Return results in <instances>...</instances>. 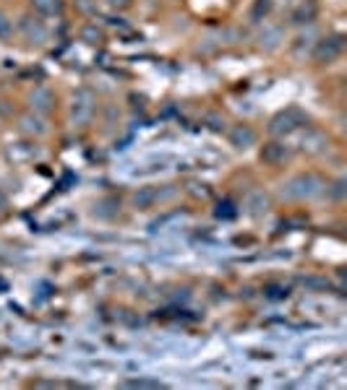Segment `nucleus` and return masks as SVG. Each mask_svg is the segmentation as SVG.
<instances>
[{
  "instance_id": "obj_17",
  "label": "nucleus",
  "mask_w": 347,
  "mask_h": 390,
  "mask_svg": "<svg viewBox=\"0 0 347 390\" xmlns=\"http://www.w3.org/2000/svg\"><path fill=\"white\" fill-rule=\"evenodd\" d=\"M313 18H316V3H313V0H305V3H300V6H298L296 13H293V24L311 26Z\"/></svg>"
},
{
  "instance_id": "obj_12",
  "label": "nucleus",
  "mask_w": 347,
  "mask_h": 390,
  "mask_svg": "<svg viewBox=\"0 0 347 390\" xmlns=\"http://www.w3.org/2000/svg\"><path fill=\"white\" fill-rule=\"evenodd\" d=\"M227 141H230V146H233L235 151H251L253 146L259 144V133L251 125L238 122V125H233L227 130Z\"/></svg>"
},
{
  "instance_id": "obj_16",
  "label": "nucleus",
  "mask_w": 347,
  "mask_h": 390,
  "mask_svg": "<svg viewBox=\"0 0 347 390\" xmlns=\"http://www.w3.org/2000/svg\"><path fill=\"white\" fill-rule=\"evenodd\" d=\"M121 388H133V390H162L167 388L162 380H157V377H130V380H121L118 382Z\"/></svg>"
},
{
  "instance_id": "obj_11",
  "label": "nucleus",
  "mask_w": 347,
  "mask_h": 390,
  "mask_svg": "<svg viewBox=\"0 0 347 390\" xmlns=\"http://www.w3.org/2000/svg\"><path fill=\"white\" fill-rule=\"evenodd\" d=\"M290 159H293V149L285 144V138H274L261 149V161L269 167H285Z\"/></svg>"
},
{
  "instance_id": "obj_4",
  "label": "nucleus",
  "mask_w": 347,
  "mask_h": 390,
  "mask_svg": "<svg viewBox=\"0 0 347 390\" xmlns=\"http://www.w3.org/2000/svg\"><path fill=\"white\" fill-rule=\"evenodd\" d=\"M345 52V37L342 34H329V37H319L316 44L311 50V60L316 65H334Z\"/></svg>"
},
{
  "instance_id": "obj_20",
  "label": "nucleus",
  "mask_w": 347,
  "mask_h": 390,
  "mask_svg": "<svg viewBox=\"0 0 347 390\" xmlns=\"http://www.w3.org/2000/svg\"><path fill=\"white\" fill-rule=\"evenodd\" d=\"M13 18L6 13V11L0 8V39H11V34H13Z\"/></svg>"
},
{
  "instance_id": "obj_6",
  "label": "nucleus",
  "mask_w": 347,
  "mask_h": 390,
  "mask_svg": "<svg viewBox=\"0 0 347 390\" xmlns=\"http://www.w3.org/2000/svg\"><path fill=\"white\" fill-rule=\"evenodd\" d=\"M55 107H58V94L52 92L47 84H37L32 92H29V96H26V110L37 112V115H52L55 112Z\"/></svg>"
},
{
  "instance_id": "obj_8",
  "label": "nucleus",
  "mask_w": 347,
  "mask_h": 390,
  "mask_svg": "<svg viewBox=\"0 0 347 390\" xmlns=\"http://www.w3.org/2000/svg\"><path fill=\"white\" fill-rule=\"evenodd\" d=\"M18 133L26 138H32V141H37V138H44L50 136V125H47V118L44 115H37V112L26 110L18 115Z\"/></svg>"
},
{
  "instance_id": "obj_19",
  "label": "nucleus",
  "mask_w": 347,
  "mask_h": 390,
  "mask_svg": "<svg viewBox=\"0 0 347 390\" xmlns=\"http://www.w3.org/2000/svg\"><path fill=\"white\" fill-rule=\"evenodd\" d=\"M102 39H104V32L97 24H84V26H81V42L99 44Z\"/></svg>"
},
{
  "instance_id": "obj_2",
  "label": "nucleus",
  "mask_w": 347,
  "mask_h": 390,
  "mask_svg": "<svg viewBox=\"0 0 347 390\" xmlns=\"http://www.w3.org/2000/svg\"><path fill=\"white\" fill-rule=\"evenodd\" d=\"M97 94L89 89V86H81L76 89V94L71 96V104H68V118H71V125L76 130H87L97 118Z\"/></svg>"
},
{
  "instance_id": "obj_18",
  "label": "nucleus",
  "mask_w": 347,
  "mask_h": 390,
  "mask_svg": "<svg viewBox=\"0 0 347 390\" xmlns=\"http://www.w3.org/2000/svg\"><path fill=\"white\" fill-rule=\"evenodd\" d=\"M345 195H347V180L345 177L327 182V195H324V198H329V201H334V203H342Z\"/></svg>"
},
{
  "instance_id": "obj_7",
  "label": "nucleus",
  "mask_w": 347,
  "mask_h": 390,
  "mask_svg": "<svg viewBox=\"0 0 347 390\" xmlns=\"http://www.w3.org/2000/svg\"><path fill=\"white\" fill-rule=\"evenodd\" d=\"M300 151L305 156H327L331 151V138L327 130H319V127H305L303 136H300Z\"/></svg>"
},
{
  "instance_id": "obj_22",
  "label": "nucleus",
  "mask_w": 347,
  "mask_h": 390,
  "mask_svg": "<svg viewBox=\"0 0 347 390\" xmlns=\"http://www.w3.org/2000/svg\"><path fill=\"white\" fill-rule=\"evenodd\" d=\"M8 195L3 193V190H0V216H6V213H8Z\"/></svg>"
},
{
  "instance_id": "obj_13",
  "label": "nucleus",
  "mask_w": 347,
  "mask_h": 390,
  "mask_svg": "<svg viewBox=\"0 0 347 390\" xmlns=\"http://www.w3.org/2000/svg\"><path fill=\"white\" fill-rule=\"evenodd\" d=\"M159 206V187H139L130 195V208L136 211H152Z\"/></svg>"
},
{
  "instance_id": "obj_9",
  "label": "nucleus",
  "mask_w": 347,
  "mask_h": 390,
  "mask_svg": "<svg viewBox=\"0 0 347 390\" xmlns=\"http://www.w3.org/2000/svg\"><path fill=\"white\" fill-rule=\"evenodd\" d=\"M285 42H287L285 26H279V24H264L259 37H256V47H259L261 52H279L285 47Z\"/></svg>"
},
{
  "instance_id": "obj_23",
  "label": "nucleus",
  "mask_w": 347,
  "mask_h": 390,
  "mask_svg": "<svg viewBox=\"0 0 347 390\" xmlns=\"http://www.w3.org/2000/svg\"><path fill=\"white\" fill-rule=\"evenodd\" d=\"M0 122H3V112H0Z\"/></svg>"
},
{
  "instance_id": "obj_3",
  "label": "nucleus",
  "mask_w": 347,
  "mask_h": 390,
  "mask_svg": "<svg viewBox=\"0 0 347 390\" xmlns=\"http://www.w3.org/2000/svg\"><path fill=\"white\" fill-rule=\"evenodd\" d=\"M305 122H308V115L300 107H285V110H279L269 120L267 130H269L272 138H287L293 136V133H298V130H303Z\"/></svg>"
},
{
  "instance_id": "obj_10",
  "label": "nucleus",
  "mask_w": 347,
  "mask_h": 390,
  "mask_svg": "<svg viewBox=\"0 0 347 390\" xmlns=\"http://www.w3.org/2000/svg\"><path fill=\"white\" fill-rule=\"evenodd\" d=\"M243 211L251 216V219H264L267 213L272 211V195L264 190V187H253L245 193L243 201Z\"/></svg>"
},
{
  "instance_id": "obj_14",
  "label": "nucleus",
  "mask_w": 347,
  "mask_h": 390,
  "mask_svg": "<svg viewBox=\"0 0 347 390\" xmlns=\"http://www.w3.org/2000/svg\"><path fill=\"white\" fill-rule=\"evenodd\" d=\"M29 6H32V13H37V16L42 18L63 16V11H66L63 0H29Z\"/></svg>"
},
{
  "instance_id": "obj_15",
  "label": "nucleus",
  "mask_w": 347,
  "mask_h": 390,
  "mask_svg": "<svg viewBox=\"0 0 347 390\" xmlns=\"http://www.w3.org/2000/svg\"><path fill=\"white\" fill-rule=\"evenodd\" d=\"M316 39H319V37H316V32H313L311 26H308V29H303V32H300V34L296 37V42L290 44V50H293V55H296V58L303 60L305 55H311V50H313V44H316Z\"/></svg>"
},
{
  "instance_id": "obj_21",
  "label": "nucleus",
  "mask_w": 347,
  "mask_h": 390,
  "mask_svg": "<svg viewBox=\"0 0 347 390\" xmlns=\"http://www.w3.org/2000/svg\"><path fill=\"white\" fill-rule=\"evenodd\" d=\"M110 8H118V11H123V8H128L130 6V0H104Z\"/></svg>"
},
{
  "instance_id": "obj_5",
  "label": "nucleus",
  "mask_w": 347,
  "mask_h": 390,
  "mask_svg": "<svg viewBox=\"0 0 347 390\" xmlns=\"http://www.w3.org/2000/svg\"><path fill=\"white\" fill-rule=\"evenodd\" d=\"M16 29H18V34L24 37L32 47H42V44H47V39H50V29L44 26L42 16H37V13H26V16L18 18Z\"/></svg>"
},
{
  "instance_id": "obj_1",
  "label": "nucleus",
  "mask_w": 347,
  "mask_h": 390,
  "mask_svg": "<svg viewBox=\"0 0 347 390\" xmlns=\"http://www.w3.org/2000/svg\"><path fill=\"white\" fill-rule=\"evenodd\" d=\"M327 182L316 172H298L293 177H287L279 185V198L287 203H305V201H319L327 195Z\"/></svg>"
}]
</instances>
